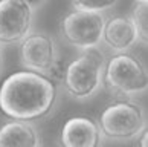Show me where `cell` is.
<instances>
[{
  "instance_id": "14",
  "label": "cell",
  "mask_w": 148,
  "mask_h": 147,
  "mask_svg": "<svg viewBox=\"0 0 148 147\" xmlns=\"http://www.w3.org/2000/svg\"><path fill=\"white\" fill-rule=\"evenodd\" d=\"M136 138H139L138 144H139L140 147H147V127H145L144 130H142V132H140Z\"/></svg>"
},
{
  "instance_id": "13",
  "label": "cell",
  "mask_w": 148,
  "mask_h": 147,
  "mask_svg": "<svg viewBox=\"0 0 148 147\" xmlns=\"http://www.w3.org/2000/svg\"><path fill=\"white\" fill-rule=\"evenodd\" d=\"M21 2H25L26 5H29V6L35 11V9H38L40 6H43L46 0H21Z\"/></svg>"
},
{
  "instance_id": "4",
  "label": "cell",
  "mask_w": 148,
  "mask_h": 147,
  "mask_svg": "<svg viewBox=\"0 0 148 147\" xmlns=\"http://www.w3.org/2000/svg\"><path fill=\"white\" fill-rule=\"evenodd\" d=\"M98 126L107 139H134L147 127L144 109L139 103L128 98L116 100L101 112Z\"/></svg>"
},
{
  "instance_id": "15",
  "label": "cell",
  "mask_w": 148,
  "mask_h": 147,
  "mask_svg": "<svg viewBox=\"0 0 148 147\" xmlns=\"http://www.w3.org/2000/svg\"><path fill=\"white\" fill-rule=\"evenodd\" d=\"M2 54H3V48H2V43H0V68H2Z\"/></svg>"
},
{
  "instance_id": "8",
  "label": "cell",
  "mask_w": 148,
  "mask_h": 147,
  "mask_svg": "<svg viewBox=\"0 0 148 147\" xmlns=\"http://www.w3.org/2000/svg\"><path fill=\"white\" fill-rule=\"evenodd\" d=\"M101 143L99 126L89 117H72L61 129V144L64 147H96Z\"/></svg>"
},
{
  "instance_id": "11",
  "label": "cell",
  "mask_w": 148,
  "mask_h": 147,
  "mask_svg": "<svg viewBox=\"0 0 148 147\" xmlns=\"http://www.w3.org/2000/svg\"><path fill=\"white\" fill-rule=\"evenodd\" d=\"M147 2H136L133 12H131V20L134 23V28L138 31V39L147 45V37H148V31H147Z\"/></svg>"
},
{
  "instance_id": "9",
  "label": "cell",
  "mask_w": 148,
  "mask_h": 147,
  "mask_svg": "<svg viewBox=\"0 0 148 147\" xmlns=\"http://www.w3.org/2000/svg\"><path fill=\"white\" fill-rule=\"evenodd\" d=\"M138 31L130 15H113L106 19L102 28V39L108 49L114 52H125L138 41Z\"/></svg>"
},
{
  "instance_id": "1",
  "label": "cell",
  "mask_w": 148,
  "mask_h": 147,
  "mask_svg": "<svg viewBox=\"0 0 148 147\" xmlns=\"http://www.w3.org/2000/svg\"><path fill=\"white\" fill-rule=\"evenodd\" d=\"M57 84L34 70L11 74L0 86V110L11 119L35 121L52 110Z\"/></svg>"
},
{
  "instance_id": "2",
  "label": "cell",
  "mask_w": 148,
  "mask_h": 147,
  "mask_svg": "<svg viewBox=\"0 0 148 147\" xmlns=\"http://www.w3.org/2000/svg\"><path fill=\"white\" fill-rule=\"evenodd\" d=\"M106 60V55L99 49H83L79 55L64 69L61 84L67 95L75 100H87L95 95L102 84Z\"/></svg>"
},
{
  "instance_id": "7",
  "label": "cell",
  "mask_w": 148,
  "mask_h": 147,
  "mask_svg": "<svg viewBox=\"0 0 148 147\" xmlns=\"http://www.w3.org/2000/svg\"><path fill=\"white\" fill-rule=\"evenodd\" d=\"M18 55L20 63L28 70L46 74L58 58L55 40L46 32L31 31L20 41Z\"/></svg>"
},
{
  "instance_id": "10",
  "label": "cell",
  "mask_w": 148,
  "mask_h": 147,
  "mask_svg": "<svg viewBox=\"0 0 148 147\" xmlns=\"http://www.w3.org/2000/svg\"><path fill=\"white\" fill-rule=\"evenodd\" d=\"M41 139L31 121L11 119L0 127V147H37Z\"/></svg>"
},
{
  "instance_id": "16",
  "label": "cell",
  "mask_w": 148,
  "mask_h": 147,
  "mask_svg": "<svg viewBox=\"0 0 148 147\" xmlns=\"http://www.w3.org/2000/svg\"><path fill=\"white\" fill-rule=\"evenodd\" d=\"M136 2H148V0H136Z\"/></svg>"
},
{
  "instance_id": "12",
  "label": "cell",
  "mask_w": 148,
  "mask_h": 147,
  "mask_svg": "<svg viewBox=\"0 0 148 147\" xmlns=\"http://www.w3.org/2000/svg\"><path fill=\"white\" fill-rule=\"evenodd\" d=\"M118 0H72L73 9L79 11H93V12H106L112 9Z\"/></svg>"
},
{
  "instance_id": "6",
  "label": "cell",
  "mask_w": 148,
  "mask_h": 147,
  "mask_svg": "<svg viewBox=\"0 0 148 147\" xmlns=\"http://www.w3.org/2000/svg\"><path fill=\"white\" fill-rule=\"evenodd\" d=\"M32 9L21 0H0V43H20L32 29Z\"/></svg>"
},
{
  "instance_id": "3",
  "label": "cell",
  "mask_w": 148,
  "mask_h": 147,
  "mask_svg": "<svg viewBox=\"0 0 148 147\" xmlns=\"http://www.w3.org/2000/svg\"><path fill=\"white\" fill-rule=\"evenodd\" d=\"M102 81L113 94L130 98L147 90L148 75L144 63L125 51L106 60Z\"/></svg>"
},
{
  "instance_id": "5",
  "label": "cell",
  "mask_w": 148,
  "mask_h": 147,
  "mask_svg": "<svg viewBox=\"0 0 148 147\" xmlns=\"http://www.w3.org/2000/svg\"><path fill=\"white\" fill-rule=\"evenodd\" d=\"M106 23L104 12L73 9L61 20V35L67 45L76 49L98 48Z\"/></svg>"
}]
</instances>
